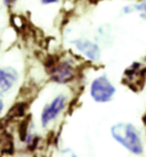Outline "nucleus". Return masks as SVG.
<instances>
[{"label":"nucleus","instance_id":"nucleus-1","mask_svg":"<svg viewBox=\"0 0 146 157\" xmlns=\"http://www.w3.org/2000/svg\"><path fill=\"white\" fill-rule=\"evenodd\" d=\"M111 134L114 139L121 144L126 149L135 155L143 154V144L139 138L137 128L128 123H119L113 125L111 128Z\"/></svg>","mask_w":146,"mask_h":157},{"label":"nucleus","instance_id":"nucleus-2","mask_svg":"<svg viewBox=\"0 0 146 157\" xmlns=\"http://www.w3.org/2000/svg\"><path fill=\"white\" fill-rule=\"evenodd\" d=\"M115 93L114 86L105 76L96 78L91 83L90 95L96 102H108Z\"/></svg>","mask_w":146,"mask_h":157},{"label":"nucleus","instance_id":"nucleus-3","mask_svg":"<svg viewBox=\"0 0 146 157\" xmlns=\"http://www.w3.org/2000/svg\"><path fill=\"white\" fill-rule=\"evenodd\" d=\"M65 103H66V98L64 95H58L57 98H55L50 105H46L42 110L41 113V123L42 126H46L48 123L55 119L58 113L64 109Z\"/></svg>","mask_w":146,"mask_h":157},{"label":"nucleus","instance_id":"nucleus-4","mask_svg":"<svg viewBox=\"0 0 146 157\" xmlns=\"http://www.w3.org/2000/svg\"><path fill=\"white\" fill-rule=\"evenodd\" d=\"M74 77V70L73 67L69 62H62L58 63L52 70V79L56 83L65 84L71 82Z\"/></svg>","mask_w":146,"mask_h":157},{"label":"nucleus","instance_id":"nucleus-5","mask_svg":"<svg viewBox=\"0 0 146 157\" xmlns=\"http://www.w3.org/2000/svg\"><path fill=\"white\" fill-rule=\"evenodd\" d=\"M79 52H81L91 61H97L100 56V51L98 46L87 39H77L72 43Z\"/></svg>","mask_w":146,"mask_h":157},{"label":"nucleus","instance_id":"nucleus-6","mask_svg":"<svg viewBox=\"0 0 146 157\" xmlns=\"http://www.w3.org/2000/svg\"><path fill=\"white\" fill-rule=\"evenodd\" d=\"M17 78V72L13 68H2L0 70V90H1V93H5L8 90H10L12 86L16 83Z\"/></svg>","mask_w":146,"mask_h":157},{"label":"nucleus","instance_id":"nucleus-7","mask_svg":"<svg viewBox=\"0 0 146 157\" xmlns=\"http://www.w3.org/2000/svg\"><path fill=\"white\" fill-rule=\"evenodd\" d=\"M7 139H5V136L2 135V141H1V153L2 154H8L12 155L14 154V142L12 135L7 134Z\"/></svg>","mask_w":146,"mask_h":157},{"label":"nucleus","instance_id":"nucleus-8","mask_svg":"<svg viewBox=\"0 0 146 157\" xmlns=\"http://www.w3.org/2000/svg\"><path fill=\"white\" fill-rule=\"evenodd\" d=\"M24 110H25V103H17V105H15L10 109V111H8L7 118H15L23 116L24 115Z\"/></svg>","mask_w":146,"mask_h":157},{"label":"nucleus","instance_id":"nucleus-9","mask_svg":"<svg viewBox=\"0 0 146 157\" xmlns=\"http://www.w3.org/2000/svg\"><path fill=\"white\" fill-rule=\"evenodd\" d=\"M27 126H29V119H25L21 123L18 132H20V136H21L22 141H25L26 135H27Z\"/></svg>","mask_w":146,"mask_h":157},{"label":"nucleus","instance_id":"nucleus-10","mask_svg":"<svg viewBox=\"0 0 146 157\" xmlns=\"http://www.w3.org/2000/svg\"><path fill=\"white\" fill-rule=\"evenodd\" d=\"M135 9L138 10V12L141 13V16L146 20V0L145 1H143L142 4L136 5V6H135Z\"/></svg>","mask_w":146,"mask_h":157},{"label":"nucleus","instance_id":"nucleus-11","mask_svg":"<svg viewBox=\"0 0 146 157\" xmlns=\"http://www.w3.org/2000/svg\"><path fill=\"white\" fill-rule=\"evenodd\" d=\"M62 153H63V156L64 157H77V155L73 153L72 150H70V149H65Z\"/></svg>","mask_w":146,"mask_h":157},{"label":"nucleus","instance_id":"nucleus-12","mask_svg":"<svg viewBox=\"0 0 146 157\" xmlns=\"http://www.w3.org/2000/svg\"><path fill=\"white\" fill-rule=\"evenodd\" d=\"M58 0H42V4H53V2H57Z\"/></svg>","mask_w":146,"mask_h":157},{"label":"nucleus","instance_id":"nucleus-13","mask_svg":"<svg viewBox=\"0 0 146 157\" xmlns=\"http://www.w3.org/2000/svg\"><path fill=\"white\" fill-rule=\"evenodd\" d=\"M13 0H5V2H6V5H9L10 2H12Z\"/></svg>","mask_w":146,"mask_h":157}]
</instances>
